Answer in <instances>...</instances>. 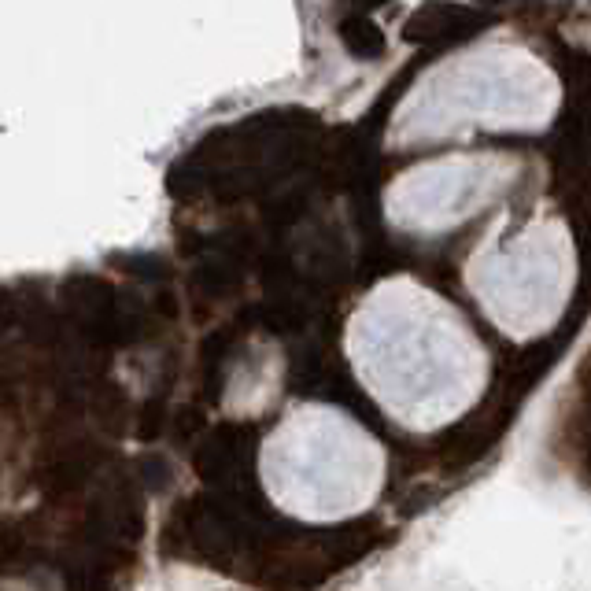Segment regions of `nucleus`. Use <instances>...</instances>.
I'll return each instance as SVG.
<instances>
[{
	"label": "nucleus",
	"instance_id": "f257e3e1",
	"mask_svg": "<svg viewBox=\"0 0 591 591\" xmlns=\"http://www.w3.org/2000/svg\"><path fill=\"white\" fill-rule=\"evenodd\" d=\"M362 392L407 433H440L481 403L492 359L470 318L411 274L377 281L344 326Z\"/></svg>",
	"mask_w": 591,
	"mask_h": 591
},
{
	"label": "nucleus",
	"instance_id": "f03ea898",
	"mask_svg": "<svg viewBox=\"0 0 591 591\" xmlns=\"http://www.w3.org/2000/svg\"><path fill=\"white\" fill-rule=\"evenodd\" d=\"M562 104L558 74L521 41L484 37L436 60L392 115L396 145L462 141L473 133H536Z\"/></svg>",
	"mask_w": 591,
	"mask_h": 591
},
{
	"label": "nucleus",
	"instance_id": "7ed1b4c3",
	"mask_svg": "<svg viewBox=\"0 0 591 591\" xmlns=\"http://www.w3.org/2000/svg\"><path fill=\"white\" fill-rule=\"evenodd\" d=\"M259 481L281 514L329 525L374 507L388 481V455L348 411L296 403L259 447Z\"/></svg>",
	"mask_w": 591,
	"mask_h": 591
},
{
	"label": "nucleus",
	"instance_id": "20e7f679",
	"mask_svg": "<svg viewBox=\"0 0 591 591\" xmlns=\"http://www.w3.org/2000/svg\"><path fill=\"white\" fill-rule=\"evenodd\" d=\"M473 303L510 340H536L562 322L577 289V244L566 218L532 211L499 215L466 259Z\"/></svg>",
	"mask_w": 591,
	"mask_h": 591
},
{
	"label": "nucleus",
	"instance_id": "39448f33",
	"mask_svg": "<svg viewBox=\"0 0 591 591\" xmlns=\"http://www.w3.org/2000/svg\"><path fill=\"white\" fill-rule=\"evenodd\" d=\"M521 163L507 152H440L414 163L385 189L392 230L444 237L514 189Z\"/></svg>",
	"mask_w": 591,
	"mask_h": 591
}]
</instances>
